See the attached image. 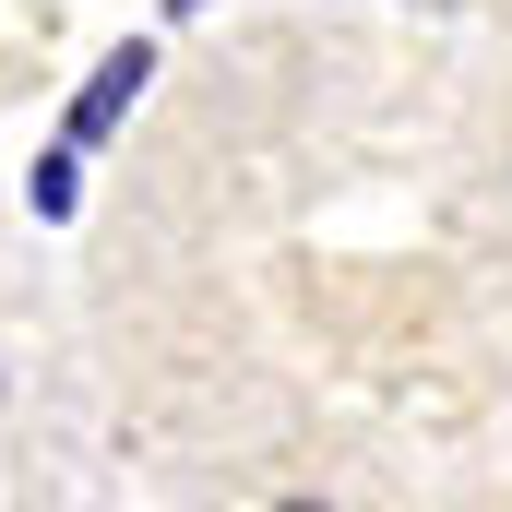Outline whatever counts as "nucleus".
Segmentation results:
<instances>
[{
  "mask_svg": "<svg viewBox=\"0 0 512 512\" xmlns=\"http://www.w3.org/2000/svg\"><path fill=\"white\" fill-rule=\"evenodd\" d=\"M143 84H155V36H120V48L96 60V84L72 96V120H60V143H84V155H96V143H108V131L131 120V96H143Z\"/></svg>",
  "mask_w": 512,
  "mask_h": 512,
  "instance_id": "f257e3e1",
  "label": "nucleus"
},
{
  "mask_svg": "<svg viewBox=\"0 0 512 512\" xmlns=\"http://www.w3.org/2000/svg\"><path fill=\"white\" fill-rule=\"evenodd\" d=\"M24 203H36V227H72V203H84V143L36 155V167H24Z\"/></svg>",
  "mask_w": 512,
  "mask_h": 512,
  "instance_id": "f03ea898",
  "label": "nucleus"
}]
</instances>
